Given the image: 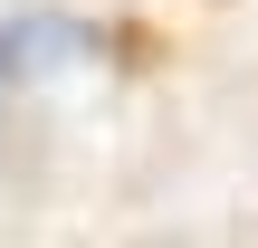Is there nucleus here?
<instances>
[{
  "mask_svg": "<svg viewBox=\"0 0 258 248\" xmlns=\"http://www.w3.org/2000/svg\"><path fill=\"white\" fill-rule=\"evenodd\" d=\"M77 48H86V19H67V10H19V19H0V96L29 86V76H48V67L77 57Z\"/></svg>",
  "mask_w": 258,
  "mask_h": 248,
  "instance_id": "nucleus-1",
  "label": "nucleus"
}]
</instances>
